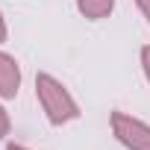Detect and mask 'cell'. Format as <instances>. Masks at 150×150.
Returning <instances> with one entry per match:
<instances>
[{"label":"cell","instance_id":"1","mask_svg":"<svg viewBox=\"0 0 150 150\" xmlns=\"http://www.w3.org/2000/svg\"><path fill=\"white\" fill-rule=\"evenodd\" d=\"M35 100H38V106H41V112H44V118H47L50 127L74 124V121L83 115L77 97L71 94V88L59 77L47 74V71L35 74Z\"/></svg>","mask_w":150,"mask_h":150},{"label":"cell","instance_id":"2","mask_svg":"<svg viewBox=\"0 0 150 150\" xmlns=\"http://www.w3.org/2000/svg\"><path fill=\"white\" fill-rule=\"evenodd\" d=\"M109 129L115 135V141L127 150H150V124L129 115V112H121L115 109L109 115Z\"/></svg>","mask_w":150,"mask_h":150},{"label":"cell","instance_id":"3","mask_svg":"<svg viewBox=\"0 0 150 150\" xmlns=\"http://www.w3.org/2000/svg\"><path fill=\"white\" fill-rule=\"evenodd\" d=\"M21 65L12 53L0 50V100H15L18 91H21Z\"/></svg>","mask_w":150,"mask_h":150},{"label":"cell","instance_id":"4","mask_svg":"<svg viewBox=\"0 0 150 150\" xmlns=\"http://www.w3.org/2000/svg\"><path fill=\"white\" fill-rule=\"evenodd\" d=\"M74 6L86 21H103L115 12V0H74Z\"/></svg>","mask_w":150,"mask_h":150},{"label":"cell","instance_id":"5","mask_svg":"<svg viewBox=\"0 0 150 150\" xmlns=\"http://www.w3.org/2000/svg\"><path fill=\"white\" fill-rule=\"evenodd\" d=\"M9 132H12V118H9V112H6L3 100H0V141H6V138H9Z\"/></svg>","mask_w":150,"mask_h":150},{"label":"cell","instance_id":"6","mask_svg":"<svg viewBox=\"0 0 150 150\" xmlns=\"http://www.w3.org/2000/svg\"><path fill=\"white\" fill-rule=\"evenodd\" d=\"M138 59H141V71H144V80H147V86H150V44H144V47H141Z\"/></svg>","mask_w":150,"mask_h":150},{"label":"cell","instance_id":"7","mask_svg":"<svg viewBox=\"0 0 150 150\" xmlns=\"http://www.w3.org/2000/svg\"><path fill=\"white\" fill-rule=\"evenodd\" d=\"M132 3H135V9L141 12V18L150 24V0H132Z\"/></svg>","mask_w":150,"mask_h":150},{"label":"cell","instance_id":"8","mask_svg":"<svg viewBox=\"0 0 150 150\" xmlns=\"http://www.w3.org/2000/svg\"><path fill=\"white\" fill-rule=\"evenodd\" d=\"M9 38V27H6V18H3V12H0V44H3Z\"/></svg>","mask_w":150,"mask_h":150},{"label":"cell","instance_id":"9","mask_svg":"<svg viewBox=\"0 0 150 150\" xmlns=\"http://www.w3.org/2000/svg\"><path fill=\"white\" fill-rule=\"evenodd\" d=\"M6 150H33V147H27V144H6Z\"/></svg>","mask_w":150,"mask_h":150}]
</instances>
